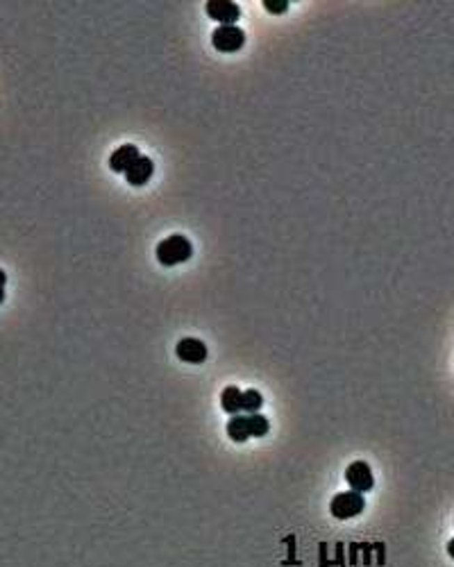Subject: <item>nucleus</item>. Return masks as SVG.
<instances>
[{
  "mask_svg": "<svg viewBox=\"0 0 454 567\" xmlns=\"http://www.w3.org/2000/svg\"><path fill=\"white\" fill-rule=\"evenodd\" d=\"M175 354L179 361H184V363L198 365V363H204V361H207V345L198 338H182L177 343Z\"/></svg>",
  "mask_w": 454,
  "mask_h": 567,
  "instance_id": "obj_6",
  "label": "nucleus"
},
{
  "mask_svg": "<svg viewBox=\"0 0 454 567\" xmlns=\"http://www.w3.org/2000/svg\"><path fill=\"white\" fill-rule=\"evenodd\" d=\"M241 404H243V391L236 388V386H227L225 391L220 393V409L229 416L241 413Z\"/></svg>",
  "mask_w": 454,
  "mask_h": 567,
  "instance_id": "obj_9",
  "label": "nucleus"
},
{
  "mask_svg": "<svg viewBox=\"0 0 454 567\" xmlns=\"http://www.w3.org/2000/svg\"><path fill=\"white\" fill-rule=\"evenodd\" d=\"M366 509V500L362 493L348 491V493H339L330 504V513L337 520H352L357 515H362Z\"/></svg>",
  "mask_w": 454,
  "mask_h": 567,
  "instance_id": "obj_2",
  "label": "nucleus"
},
{
  "mask_svg": "<svg viewBox=\"0 0 454 567\" xmlns=\"http://www.w3.org/2000/svg\"><path fill=\"white\" fill-rule=\"evenodd\" d=\"M204 12L209 14V19L218 21L222 25H234L238 21V16H241V10H238V5L232 3V0H209V3L204 5Z\"/></svg>",
  "mask_w": 454,
  "mask_h": 567,
  "instance_id": "obj_5",
  "label": "nucleus"
},
{
  "mask_svg": "<svg viewBox=\"0 0 454 567\" xmlns=\"http://www.w3.org/2000/svg\"><path fill=\"white\" fill-rule=\"evenodd\" d=\"M211 44L220 53H236L245 44V32L238 25H218L211 32Z\"/></svg>",
  "mask_w": 454,
  "mask_h": 567,
  "instance_id": "obj_3",
  "label": "nucleus"
},
{
  "mask_svg": "<svg viewBox=\"0 0 454 567\" xmlns=\"http://www.w3.org/2000/svg\"><path fill=\"white\" fill-rule=\"evenodd\" d=\"M227 436L232 438L234 443H245L250 438V429H248V416H232V420L227 422Z\"/></svg>",
  "mask_w": 454,
  "mask_h": 567,
  "instance_id": "obj_10",
  "label": "nucleus"
},
{
  "mask_svg": "<svg viewBox=\"0 0 454 567\" xmlns=\"http://www.w3.org/2000/svg\"><path fill=\"white\" fill-rule=\"evenodd\" d=\"M193 254V245L191 240L182 234H173L164 238L161 243L157 245V261L161 265H177V263H184L191 259Z\"/></svg>",
  "mask_w": 454,
  "mask_h": 567,
  "instance_id": "obj_1",
  "label": "nucleus"
},
{
  "mask_svg": "<svg viewBox=\"0 0 454 567\" xmlns=\"http://www.w3.org/2000/svg\"><path fill=\"white\" fill-rule=\"evenodd\" d=\"M448 554H450V558H454V538L448 543Z\"/></svg>",
  "mask_w": 454,
  "mask_h": 567,
  "instance_id": "obj_15",
  "label": "nucleus"
},
{
  "mask_svg": "<svg viewBox=\"0 0 454 567\" xmlns=\"http://www.w3.org/2000/svg\"><path fill=\"white\" fill-rule=\"evenodd\" d=\"M248 429H250V436L252 438H264L268 434V420L264 418L261 413H252V416H248Z\"/></svg>",
  "mask_w": 454,
  "mask_h": 567,
  "instance_id": "obj_12",
  "label": "nucleus"
},
{
  "mask_svg": "<svg viewBox=\"0 0 454 567\" xmlns=\"http://www.w3.org/2000/svg\"><path fill=\"white\" fill-rule=\"evenodd\" d=\"M152 173H155V164H152V159L150 157H139V161H136V164L125 173V179H127V184H130V186H143V184H148V179L152 177Z\"/></svg>",
  "mask_w": 454,
  "mask_h": 567,
  "instance_id": "obj_8",
  "label": "nucleus"
},
{
  "mask_svg": "<svg viewBox=\"0 0 454 567\" xmlns=\"http://www.w3.org/2000/svg\"><path fill=\"white\" fill-rule=\"evenodd\" d=\"M5 284H7V274L0 270V302L5 299Z\"/></svg>",
  "mask_w": 454,
  "mask_h": 567,
  "instance_id": "obj_14",
  "label": "nucleus"
},
{
  "mask_svg": "<svg viewBox=\"0 0 454 567\" xmlns=\"http://www.w3.org/2000/svg\"><path fill=\"white\" fill-rule=\"evenodd\" d=\"M264 7L270 14H284L289 10V0H264Z\"/></svg>",
  "mask_w": 454,
  "mask_h": 567,
  "instance_id": "obj_13",
  "label": "nucleus"
},
{
  "mask_svg": "<svg viewBox=\"0 0 454 567\" xmlns=\"http://www.w3.org/2000/svg\"><path fill=\"white\" fill-rule=\"evenodd\" d=\"M139 157H141L139 148H136V145H132V143H125L118 150L111 152L109 168L114 170V173H127V170H130L136 164V161H139Z\"/></svg>",
  "mask_w": 454,
  "mask_h": 567,
  "instance_id": "obj_7",
  "label": "nucleus"
},
{
  "mask_svg": "<svg viewBox=\"0 0 454 567\" xmlns=\"http://www.w3.org/2000/svg\"><path fill=\"white\" fill-rule=\"evenodd\" d=\"M264 406V397H261V393L259 391H245L243 393V404H241V409L245 411L248 416H252V413H259V409Z\"/></svg>",
  "mask_w": 454,
  "mask_h": 567,
  "instance_id": "obj_11",
  "label": "nucleus"
},
{
  "mask_svg": "<svg viewBox=\"0 0 454 567\" xmlns=\"http://www.w3.org/2000/svg\"><path fill=\"white\" fill-rule=\"evenodd\" d=\"M346 481L350 484L355 493H371L373 486H375V477H373V470L368 466L366 461H355L350 463L348 470H346Z\"/></svg>",
  "mask_w": 454,
  "mask_h": 567,
  "instance_id": "obj_4",
  "label": "nucleus"
}]
</instances>
